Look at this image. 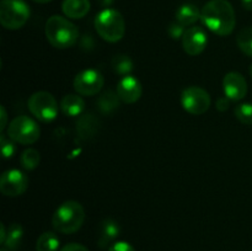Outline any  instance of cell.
<instances>
[{"instance_id": "6da1fadb", "label": "cell", "mask_w": 252, "mask_h": 251, "mask_svg": "<svg viewBox=\"0 0 252 251\" xmlns=\"http://www.w3.org/2000/svg\"><path fill=\"white\" fill-rule=\"evenodd\" d=\"M201 21L218 36H228L234 31L236 16L228 0H209L201 10Z\"/></svg>"}, {"instance_id": "7a4b0ae2", "label": "cell", "mask_w": 252, "mask_h": 251, "mask_svg": "<svg viewBox=\"0 0 252 251\" xmlns=\"http://www.w3.org/2000/svg\"><path fill=\"white\" fill-rule=\"evenodd\" d=\"M44 32L49 43L58 49L70 48L79 39L78 27L59 15H53L47 20Z\"/></svg>"}, {"instance_id": "3957f363", "label": "cell", "mask_w": 252, "mask_h": 251, "mask_svg": "<svg viewBox=\"0 0 252 251\" xmlns=\"http://www.w3.org/2000/svg\"><path fill=\"white\" fill-rule=\"evenodd\" d=\"M84 220V207L76 201H65L54 212L52 225L58 233L74 234L83 226Z\"/></svg>"}, {"instance_id": "277c9868", "label": "cell", "mask_w": 252, "mask_h": 251, "mask_svg": "<svg viewBox=\"0 0 252 251\" xmlns=\"http://www.w3.org/2000/svg\"><path fill=\"white\" fill-rule=\"evenodd\" d=\"M95 29L101 38L116 43L125 37L126 22L120 11L107 7L96 15Z\"/></svg>"}, {"instance_id": "5b68a950", "label": "cell", "mask_w": 252, "mask_h": 251, "mask_svg": "<svg viewBox=\"0 0 252 251\" xmlns=\"http://www.w3.org/2000/svg\"><path fill=\"white\" fill-rule=\"evenodd\" d=\"M31 10L25 0H1L0 22L6 30H19L30 19Z\"/></svg>"}, {"instance_id": "8992f818", "label": "cell", "mask_w": 252, "mask_h": 251, "mask_svg": "<svg viewBox=\"0 0 252 251\" xmlns=\"http://www.w3.org/2000/svg\"><path fill=\"white\" fill-rule=\"evenodd\" d=\"M6 135L15 143L29 145L39 139L41 129L36 121L29 116H17L7 126Z\"/></svg>"}, {"instance_id": "52a82bcc", "label": "cell", "mask_w": 252, "mask_h": 251, "mask_svg": "<svg viewBox=\"0 0 252 251\" xmlns=\"http://www.w3.org/2000/svg\"><path fill=\"white\" fill-rule=\"evenodd\" d=\"M58 102L52 94L37 91L29 98V110L41 122H52L58 116Z\"/></svg>"}, {"instance_id": "ba28073f", "label": "cell", "mask_w": 252, "mask_h": 251, "mask_svg": "<svg viewBox=\"0 0 252 251\" xmlns=\"http://www.w3.org/2000/svg\"><path fill=\"white\" fill-rule=\"evenodd\" d=\"M211 96L201 86H189L181 94V105L191 115H203L211 107Z\"/></svg>"}, {"instance_id": "9c48e42d", "label": "cell", "mask_w": 252, "mask_h": 251, "mask_svg": "<svg viewBox=\"0 0 252 251\" xmlns=\"http://www.w3.org/2000/svg\"><path fill=\"white\" fill-rule=\"evenodd\" d=\"M29 188V177L21 170L11 169L2 172L0 177V191L6 197H17Z\"/></svg>"}, {"instance_id": "30bf717a", "label": "cell", "mask_w": 252, "mask_h": 251, "mask_svg": "<svg viewBox=\"0 0 252 251\" xmlns=\"http://www.w3.org/2000/svg\"><path fill=\"white\" fill-rule=\"evenodd\" d=\"M105 84L102 74L95 69H85L76 74L74 79V89L79 95L94 96L98 94Z\"/></svg>"}, {"instance_id": "8fae6325", "label": "cell", "mask_w": 252, "mask_h": 251, "mask_svg": "<svg viewBox=\"0 0 252 251\" xmlns=\"http://www.w3.org/2000/svg\"><path fill=\"white\" fill-rule=\"evenodd\" d=\"M208 44V36L202 27L192 26L185 31L182 37V47L189 56H198L206 49Z\"/></svg>"}, {"instance_id": "7c38bea8", "label": "cell", "mask_w": 252, "mask_h": 251, "mask_svg": "<svg viewBox=\"0 0 252 251\" xmlns=\"http://www.w3.org/2000/svg\"><path fill=\"white\" fill-rule=\"evenodd\" d=\"M224 95L231 101H240L248 94V81L243 74L238 71H230L225 74L223 79Z\"/></svg>"}, {"instance_id": "4fadbf2b", "label": "cell", "mask_w": 252, "mask_h": 251, "mask_svg": "<svg viewBox=\"0 0 252 251\" xmlns=\"http://www.w3.org/2000/svg\"><path fill=\"white\" fill-rule=\"evenodd\" d=\"M143 88L140 81L133 75L122 76L117 84V94L125 103H134L140 98Z\"/></svg>"}, {"instance_id": "5bb4252c", "label": "cell", "mask_w": 252, "mask_h": 251, "mask_svg": "<svg viewBox=\"0 0 252 251\" xmlns=\"http://www.w3.org/2000/svg\"><path fill=\"white\" fill-rule=\"evenodd\" d=\"M121 233V228L116 220L111 218H106L101 221L98 226L97 245L101 249H107L115 244V240Z\"/></svg>"}, {"instance_id": "9a60e30c", "label": "cell", "mask_w": 252, "mask_h": 251, "mask_svg": "<svg viewBox=\"0 0 252 251\" xmlns=\"http://www.w3.org/2000/svg\"><path fill=\"white\" fill-rule=\"evenodd\" d=\"M100 128V121L93 113H85L80 116L76 122V132L81 140H89L96 135Z\"/></svg>"}, {"instance_id": "2e32d148", "label": "cell", "mask_w": 252, "mask_h": 251, "mask_svg": "<svg viewBox=\"0 0 252 251\" xmlns=\"http://www.w3.org/2000/svg\"><path fill=\"white\" fill-rule=\"evenodd\" d=\"M62 10L69 19H83L90 11L89 0H63Z\"/></svg>"}, {"instance_id": "e0dca14e", "label": "cell", "mask_w": 252, "mask_h": 251, "mask_svg": "<svg viewBox=\"0 0 252 251\" xmlns=\"http://www.w3.org/2000/svg\"><path fill=\"white\" fill-rule=\"evenodd\" d=\"M61 110L63 113L69 117H76L80 116L85 110V101L81 96L69 94L65 95L61 101Z\"/></svg>"}, {"instance_id": "ac0fdd59", "label": "cell", "mask_w": 252, "mask_h": 251, "mask_svg": "<svg viewBox=\"0 0 252 251\" xmlns=\"http://www.w3.org/2000/svg\"><path fill=\"white\" fill-rule=\"evenodd\" d=\"M176 20L182 26H192L201 20V10L193 4H184L177 9Z\"/></svg>"}, {"instance_id": "d6986e66", "label": "cell", "mask_w": 252, "mask_h": 251, "mask_svg": "<svg viewBox=\"0 0 252 251\" xmlns=\"http://www.w3.org/2000/svg\"><path fill=\"white\" fill-rule=\"evenodd\" d=\"M120 96H118L117 91L107 90L105 93H102L100 95V97L96 101V105H97L98 111H100L102 115H111L113 111L117 110L120 107Z\"/></svg>"}, {"instance_id": "ffe728a7", "label": "cell", "mask_w": 252, "mask_h": 251, "mask_svg": "<svg viewBox=\"0 0 252 251\" xmlns=\"http://www.w3.org/2000/svg\"><path fill=\"white\" fill-rule=\"evenodd\" d=\"M22 238H24V229L20 224L12 223L7 229L6 239L5 243L2 244L4 248H6L10 251H17V249L21 246Z\"/></svg>"}, {"instance_id": "44dd1931", "label": "cell", "mask_w": 252, "mask_h": 251, "mask_svg": "<svg viewBox=\"0 0 252 251\" xmlns=\"http://www.w3.org/2000/svg\"><path fill=\"white\" fill-rule=\"evenodd\" d=\"M61 241L57 234L46 231L38 236L36 241V251H58Z\"/></svg>"}, {"instance_id": "7402d4cb", "label": "cell", "mask_w": 252, "mask_h": 251, "mask_svg": "<svg viewBox=\"0 0 252 251\" xmlns=\"http://www.w3.org/2000/svg\"><path fill=\"white\" fill-rule=\"evenodd\" d=\"M111 65H112L113 71L116 74L122 76L130 75L133 68H134L132 59L128 56H126V54H117V56L113 57Z\"/></svg>"}, {"instance_id": "603a6c76", "label": "cell", "mask_w": 252, "mask_h": 251, "mask_svg": "<svg viewBox=\"0 0 252 251\" xmlns=\"http://www.w3.org/2000/svg\"><path fill=\"white\" fill-rule=\"evenodd\" d=\"M236 43L244 54L252 58V26L245 27L239 32Z\"/></svg>"}, {"instance_id": "cb8c5ba5", "label": "cell", "mask_w": 252, "mask_h": 251, "mask_svg": "<svg viewBox=\"0 0 252 251\" xmlns=\"http://www.w3.org/2000/svg\"><path fill=\"white\" fill-rule=\"evenodd\" d=\"M21 166L25 170H34L39 165L41 161V155H39L38 150L33 149V148H29V149L25 150L21 154Z\"/></svg>"}, {"instance_id": "d4e9b609", "label": "cell", "mask_w": 252, "mask_h": 251, "mask_svg": "<svg viewBox=\"0 0 252 251\" xmlns=\"http://www.w3.org/2000/svg\"><path fill=\"white\" fill-rule=\"evenodd\" d=\"M235 117L239 122L243 125L252 126V103L251 102H244L240 103L234 110Z\"/></svg>"}, {"instance_id": "484cf974", "label": "cell", "mask_w": 252, "mask_h": 251, "mask_svg": "<svg viewBox=\"0 0 252 251\" xmlns=\"http://www.w3.org/2000/svg\"><path fill=\"white\" fill-rule=\"evenodd\" d=\"M0 142H1V154L4 159H10L14 157L15 152H16V147H15L14 140L10 139L7 135L2 134L0 135Z\"/></svg>"}, {"instance_id": "4316f807", "label": "cell", "mask_w": 252, "mask_h": 251, "mask_svg": "<svg viewBox=\"0 0 252 251\" xmlns=\"http://www.w3.org/2000/svg\"><path fill=\"white\" fill-rule=\"evenodd\" d=\"M185 26H182L180 22H172V24H170L169 29H167V32H169L170 37L174 39H179V38H182L185 34Z\"/></svg>"}, {"instance_id": "83f0119b", "label": "cell", "mask_w": 252, "mask_h": 251, "mask_svg": "<svg viewBox=\"0 0 252 251\" xmlns=\"http://www.w3.org/2000/svg\"><path fill=\"white\" fill-rule=\"evenodd\" d=\"M108 251H135L134 248L127 241H117L113 244L111 248H108Z\"/></svg>"}, {"instance_id": "f1b7e54d", "label": "cell", "mask_w": 252, "mask_h": 251, "mask_svg": "<svg viewBox=\"0 0 252 251\" xmlns=\"http://www.w3.org/2000/svg\"><path fill=\"white\" fill-rule=\"evenodd\" d=\"M230 98H228L226 96H223V97H219L218 100H217V110L220 111V112H224V111H226L229 108V106H230Z\"/></svg>"}, {"instance_id": "f546056e", "label": "cell", "mask_w": 252, "mask_h": 251, "mask_svg": "<svg viewBox=\"0 0 252 251\" xmlns=\"http://www.w3.org/2000/svg\"><path fill=\"white\" fill-rule=\"evenodd\" d=\"M59 251H89V250L85 248V246L81 245V244L70 243V244H66L65 246H63Z\"/></svg>"}, {"instance_id": "4dcf8cb0", "label": "cell", "mask_w": 252, "mask_h": 251, "mask_svg": "<svg viewBox=\"0 0 252 251\" xmlns=\"http://www.w3.org/2000/svg\"><path fill=\"white\" fill-rule=\"evenodd\" d=\"M0 111H1V125H0V129H1V132H2V130L5 129V127L9 125H7V122H6L7 113H6V110H5L4 106H1V107H0Z\"/></svg>"}, {"instance_id": "1f68e13d", "label": "cell", "mask_w": 252, "mask_h": 251, "mask_svg": "<svg viewBox=\"0 0 252 251\" xmlns=\"http://www.w3.org/2000/svg\"><path fill=\"white\" fill-rule=\"evenodd\" d=\"M0 229H1V234H0V243L4 244L5 243V239H6V229H5V224L1 223L0 224Z\"/></svg>"}, {"instance_id": "d6a6232c", "label": "cell", "mask_w": 252, "mask_h": 251, "mask_svg": "<svg viewBox=\"0 0 252 251\" xmlns=\"http://www.w3.org/2000/svg\"><path fill=\"white\" fill-rule=\"evenodd\" d=\"M241 4L246 10H252V0H241Z\"/></svg>"}, {"instance_id": "836d02e7", "label": "cell", "mask_w": 252, "mask_h": 251, "mask_svg": "<svg viewBox=\"0 0 252 251\" xmlns=\"http://www.w3.org/2000/svg\"><path fill=\"white\" fill-rule=\"evenodd\" d=\"M32 1L37 2V4H47V2H51L52 0H32Z\"/></svg>"}, {"instance_id": "e575fe53", "label": "cell", "mask_w": 252, "mask_h": 251, "mask_svg": "<svg viewBox=\"0 0 252 251\" xmlns=\"http://www.w3.org/2000/svg\"><path fill=\"white\" fill-rule=\"evenodd\" d=\"M249 73H250V75H251V78H252V64L250 65V69H249Z\"/></svg>"}, {"instance_id": "d590c367", "label": "cell", "mask_w": 252, "mask_h": 251, "mask_svg": "<svg viewBox=\"0 0 252 251\" xmlns=\"http://www.w3.org/2000/svg\"><path fill=\"white\" fill-rule=\"evenodd\" d=\"M0 251H10V250H7L6 248H1V249H0Z\"/></svg>"}]
</instances>
